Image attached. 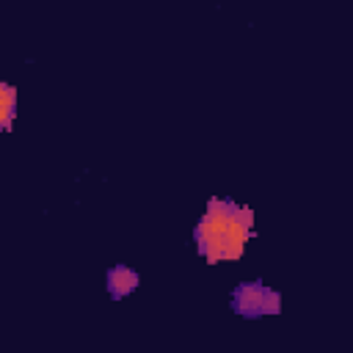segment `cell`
Masks as SVG:
<instances>
[{
	"mask_svg": "<svg viewBox=\"0 0 353 353\" xmlns=\"http://www.w3.org/2000/svg\"><path fill=\"white\" fill-rule=\"evenodd\" d=\"M268 287L262 281H243L232 295V309L243 317H262V301Z\"/></svg>",
	"mask_w": 353,
	"mask_h": 353,
	"instance_id": "6da1fadb",
	"label": "cell"
},
{
	"mask_svg": "<svg viewBox=\"0 0 353 353\" xmlns=\"http://www.w3.org/2000/svg\"><path fill=\"white\" fill-rule=\"evenodd\" d=\"M105 281H108V292H110V298L121 301V298H127L130 292H135L141 276H138V270H132L130 265H113V268L108 270Z\"/></svg>",
	"mask_w": 353,
	"mask_h": 353,
	"instance_id": "7a4b0ae2",
	"label": "cell"
},
{
	"mask_svg": "<svg viewBox=\"0 0 353 353\" xmlns=\"http://www.w3.org/2000/svg\"><path fill=\"white\" fill-rule=\"evenodd\" d=\"M0 110H17V88L11 83H0Z\"/></svg>",
	"mask_w": 353,
	"mask_h": 353,
	"instance_id": "3957f363",
	"label": "cell"
},
{
	"mask_svg": "<svg viewBox=\"0 0 353 353\" xmlns=\"http://www.w3.org/2000/svg\"><path fill=\"white\" fill-rule=\"evenodd\" d=\"M279 312H281V295L276 290H268L262 301V314H279Z\"/></svg>",
	"mask_w": 353,
	"mask_h": 353,
	"instance_id": "277c9868",
	"label": "cell"
}]
</instances>
